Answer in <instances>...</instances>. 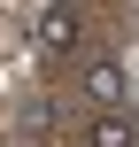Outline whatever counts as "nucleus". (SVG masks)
Here are the masks:
<instances>
[{"label":"nucleus","mask_w":139,"mask_h":147,"mask_svg":"<svg viewBox=\"0 0 139 147\" xmlns=\"http://www.w3.org/2000/svg\"><path fill=\"white\" fill-rule=\"evenodd\" d=\"M77 93H85L93 109H124V101H132V62H124V54H93V62L77 70Z\"/></svg>","instance_id":"1"},{"label":"nucleus","mask_w":139,"mask_h":147,"mask_svg":"<svg viewBox=\"0 0 139 147\" xmlns=\"http://www.w3.org/2000/svg\"><path fill=\"white\" fill-rule=\"evenodd\" d=\"M85 147H139V124L124 109H93L85 116Z\"/></svg>","instance_id":"3"},{"label":"nucleus","mask_w":139,"mask_h":147,"mask_svg":"<svg viewBox=\"0 0 139 147\" xmlns=\"http://www.w3.org/2000/svg\"><path fill=\"white\" fill-rule=\"evenodd\" d=\"M77 31H85V23H77V8H70V0L31 16V47H39V54H70V47H77Z\"/></svg>","instance_id":"2"}]
</instances>
